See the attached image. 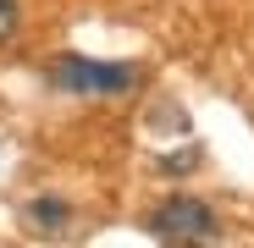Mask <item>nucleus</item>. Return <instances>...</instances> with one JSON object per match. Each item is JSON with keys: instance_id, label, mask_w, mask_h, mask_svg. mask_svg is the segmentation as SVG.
I'll use <instances>...</instances> for the list:
<instances>
[{"instance_id": "2", "label": "nucleus", "mask_w": 254, "mask_h": 248, "mask_svg": "<svg viewBox=\"0 0 254 248\" xmlns=\"http://www.w3.org/2000/svg\"><path fill=\"white\" fill-rule=\"evenodd\" d=\"M149 232L166 237V243H204V237H216V232H221V221H216V210H210L204 198L177 193V198H166L160 210L149 215Z\"/></svg>"}, {"instance_id": "4", "label": "nucleus", "mask_w": 254, "mask_h": 248, "mask_svg": "<svg viewBox=\"0 0 254 248\" xmlns=\"http://www.w3.org/2000/svg\"><path fill=\"white\" fill-rule=\"evenodd\" d=\"M17 28H22L17 0H0V45H11V39H17Z\"/></svg>"}, {"instance_id": "1", "label": "nucleus", "mask_w": 254, "mask_h": 248, "mask_svg": "<svg viewBox=\"0 0 254 248\" xmlns=\"http://www.w3.org/2000/svg\"><path fill=\"white\" fill-rule=\"evenodd\" d=\"M50 83L72 94H127L138 83V66L127 61H89V55H56L50 61Z\"/></svg>"}, {"instance_id": "3", "label": "nucleus", "mask_w": 254, "mask_h": 248, "mask_svg": "<svg viewBox=\"0 0 254 248\" xmlns=\"http://www.w3.org/2000/svg\"><path fill=\"white\" fill-rule=\"evenodd\" d=\"M22 226H28V232H39V237H56V232H66V226H72V204H66V198H56V193L28 198V204H22Z\"/></svg>"}, {"instance_id": "5", "label": "nucleus", "mask_w": 254, "mask_h": 248, "mask_svg": "<svg viewBox=\"0 0 254 248\" xmlns=\"http://www.w3.org/2000/svg\"><path fill=\"white\" fill-rule=\"evenodd\" d=\"M160 165H166V171H193V154H166Z\"/></svg>"}]
</instances>
